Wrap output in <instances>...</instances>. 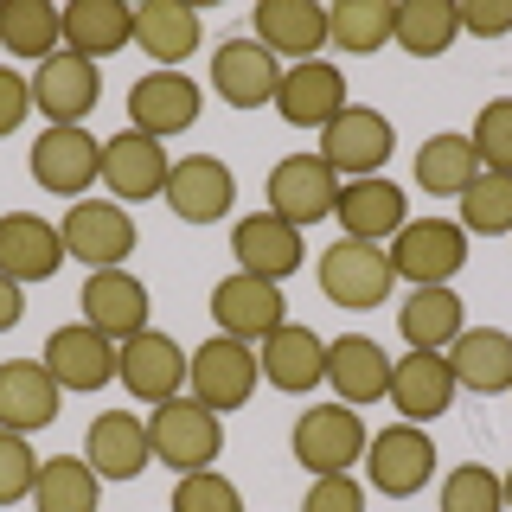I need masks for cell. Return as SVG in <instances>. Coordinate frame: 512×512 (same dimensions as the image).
<instances>
[{"label": "cell", "mask_w": 512, "mask_h": 512, "mask_svg": "<svg viewBox=\"0 0 512 512\" xmlns=\"http://www.w3.org/2000/svg\"><path fill=\"white\" fill-rule=\"evenodd\" d=\"M148 448H154L160 468L199 474V468H212V461H218L224 423H218V410L192 404V397H173V404H154V416H148Z\"/></svg>", "instance_id": "1"}, {"label": "cell", "mask_w": 512, "mask_h": 512, "mask_svg": "<svg viewBox=\"0 0 512 512\" xmlns=\"http://www.w3.org/2000/svg\"><path fill=\"white\" fill-rule=\"evenodd\" d=\"M391 154H397L391 116H378V109H365V103H346L340 116L320 128V160L340 173V186L346 180H378V167Z\"/></svg>", "instance_id": "2"}, {"label": "cell", "mask_w": 512, "mask_h": 512, "mask_svg": "<svg viewBox=\"0 0 512 512\" xmlns=\"http://www.w3.org/2000/svg\"><path fill=\"white\" fill-rule=\"evenodd\" d=\"M391 282H397L391 250H378V244L340 237V244H327V250H320V295H327L333 308L365 314V308H378V301L391 295Z\"/></svg>", "instance_id": "3"}, {"label": "cell", "mask_w": 512, "mask_h": 512, "mask_svg": "<svg viewBox=\"0 0 512 512\" xmlns=\"http://www.w3.org/2000/svg\"><path fill=\"white\" fill-rule=\"evenodd\" d=\"M461 263H468V231L455 218H410L391 237V269L410 288H448Z\"/></svg>", "instance_id": "4"}, {"label": "cell", "mask_w": 512, "mask_h": 512, "mask_svg": "<svg viewBox=\"0 0 512 512\" xmlns=\"http://www.w3.org/2000/svg\"><path fill=\"white\" fill-rule=\"evenodd\" d=\"M58 237H64V256L84 263V269H122L135 256V218H128V205L77 199L58 218Z\"/></svg>", "instance_id": "5"}, {"label": "cell", "mask_w": 512, "mask_h": 512, "mask_svg": "<svg viewBox=\"0 0 512 512\" xmlns=\"http://www.w3.org/2000/svg\"><path fill=\"white\" fill-rule=\"evenodd\" d=\"M295 461L308 474H346L352 461L365 455V423H359V410L352 404H314V410H301L295 416Z\"/></svg>", "instance_id": "6"}, {"label": "cell", "mask_w": 512, "mask_h": 512, "mask_svg": "<svg viewBox=\"0 0 512 512\" xmlns=\"http://www.w3.org/2000/svg\"><path fill=\"white\" fill-rule=\"evenodd\" d=\"M333 205H340V173L320 154H288V160L269 167V212L282 224L308 231V224L333 218Z\"/></svg>", "instance_id": "7"}, {"label": "cell", "mask_w": 512, "mask_h": 512, "mask_svg": "<svg viewBox=\"0 0 512 512\" xmlns=\"http://www.w3.org/2000/svg\"><path fill=\"white\" fill-rule=\"evenodd\" d=\"M436 474V442L423 436V423H391L365 442V480L391 500H410V493L429 487Z\"/></svg>", "instance_id": "8"}, {"label": "cell", "mask_w": 512, "mask_h": 512, "mask_svg": "<svg viewBox=\"0 0 512 512\" xmlns=\"http://www.w3.org/2000/svg\"><path fill=\"white\" fill-rule=\"evenodd\" d=\"M256 378H263V365H256V346L244 340H205L199 352H192V365H186V384H192V404H205V410H237V404H250V391H256Z\"/></svg>", "instance_id": "9"}, {"label": "cell", "mask_w": 512, "mask_h": 512, "mask_svg": "<svg viewBox=\"0 0 512 512\" xmlns=\"http://www.w3.org/2000/svg\"><path fill=\"white\" fill-rule=\"evenodd\" d=\"M186 365L192 352H180L173 333H135V340H122V359H116V378L128 384V397L135 404H173V397L186 391Z\"/></svg>", "instance_id": "10"}, {"label": "cell", "mask_w": 512, "mask_h": 512, "mask_svg": "<svg viewBox=\"0 0 512 512\" xmlns=\"http://www.w3.org/2000/svg\"><path fill=\"white\" fill-rule=\"evenodd\" d=\"M212 320L224 340H244V346H263L269 333L288 320V301H282V282H263V276H224L212 288Z\"/></svg>", "instance_id": "11"}, {"label": "cell", "mask_w": 512, "mask_h": 512, "mask_svg": "<svg viewBox=\"0 0 512 512\" xmlns=\"http://www.w3.org/2000/svg\"><path fill=\"white\" fill-rule=\"evenodd\" d=\"M32 180L52 199H84L103 180V141H90L84 128H45L32 141Z\"/></svg>", "instance_id": "12"}, {"label": "cell", "mask_w": 512, "mask_h": 512, "mask_svg": "<svg viewBox=\"0 0 512 512\" xmlns=\"http://www.w3.org/2000/svg\"><path fill=\"white\" fill-rule=\"evenodd\" d=\"M96 96H103V77H96V64L77 58V52H52L39 71H32V109H39L52 128H84Z\"/></svg>", "instance_id": "13"}, {"label": "cell", "mask_w": 512, "mask_h": 512, "mask_svg": "<svg viewBox=\"0 0 512 512\" xmlns=\"http://www.w3.org/2000/svg\"><path fill=\"white\" fill-rule=\"evenodd\" d=\"M116 359H122V346L109 340V333H96L90 320L58 327L39 352V365L58 378V391H103V384L116 378Z\"/></svg>", "instance_id": "14"}, {"label": "cell", "mask_w": 512, "mask_h": 512, "mask_svg": "<svg viewBox=\"0 0 512 512\" xmlns=\"http://www.w3.org/2000/svg\"><path fill=\"white\" fill-rule=\"evenodd\" d=\"M167 173H173L167 148H160L154 135H141V128H122V135L103 141V186H109V199H122V205L154 199V192H167Z\"/></svg>", "instance_id": "15"}, {"label": "cell", "mask_w": 512, "mask_h": 512, "mask_svg": "<svg viewBox=\"0 0 512 512\" xmlns=\"http://www.w3.org/2000/svg\"><path fill=\"white\" fill-rule=\"evenodd\" d=\"M160 199H167L186 224H218L237 205V173L224 167L218 154H186V160H173Z\"/></svg>", "instance_id": "16"}, {"label": "cell", "mask_w": 512, "mask_h": 512, "mask_svg": "<svg viewBox=\"0 0 512 512\" xmlns=\"http://www.w3.org/2000/svg\"><path fill=\"white\" fill-rule=\"evenodd\" d=\"M212 90H218L231 109L276 103V90H282V58L263 52L250 32H244V39H224L218 52H212Z\"/></svg>", "instance_id": "17"}, {"label": "cell", "mask_w": 512, "mask_h": 512, "mask_svg": "<svg viewBox=\"0 0 512 512\" xmlns=\"http://www.w3.org/2000/svg\"><path fill=\"white\" fill-rule=\"evenodd\" d=\"M77 308H84V320L96 333H109L116 346L135 340V333H148V288H141V276H128V269H90Z\"/></svg>", "instance_id": "18"}, {"label": "cell", "mask_w": 512, "mask_h": 512, "mask_svg": "<svg viewBox=\"0 0 512 512\" xmlns=\"http://www.w3.org/2000/svg\"><path fill=\"white\" fill-rule=\"evenodd\" d=\"M128 116H135V128L154 135V141L186 135V128L199 122V84H192L186 71H148V77H135V90H128Z\"/></svg>", "instance_id": "19"}, {"label": "cell", "mask_w": 512, "mask_h": 512, "mask_svg": "<svg viewBox=\"0 0 512 512\" xmlns=\"http://www.w3.org/2000/svg\"><path fill=\"white\" fill-rule=\"evenodd\" d=\"M64 263H71V256H64L58 224H45L32 212H7V218H0V276H13L26 288V282H52Z\"/></svg>", "instance_id": "20"}, {"label": "cell", "mask_w": 512, "mask_h": 512, "mask_svg": "<svg viewBox=\"0 0 512 512\" xmlns=\"http://www.w3.org/2000/svg\"><path fill=\"white\" fill-rule=\"evenodd\" d=\"M276 109H282L288 128H327V122L346 109V77H340V64H327V58L288 64V71H282V90H276Z\"/></svg>", "instance_id": "21"}, {"label": "cell", "mask_w": 512, "mask_h": 512, "mask_svg": "<svg viewBox=\"0 0 512 512\" xmlns=\"http://www.w3.org/2000/svg\"><path fill=\"white\" fill-rule=\"evenodd\" d=\"M442 359L455 372V391H474V397L512 391V333L506 327H461V340Z\"/></svg>", "instance_id": "22"}, {"label": "cell", "mask_w": 512, "mask_h": 512, "mask_svg": "<svg viewBox=\"0 0 512 512\" xmlns=\"http://www.w3.org/2000/svg\"><path fill=\"white\" fill-rule=\"evenodd\" d=\"M231 256H237L244 276L282 282V276L301 269V231L282 224L276 212H250V218H237V231H231Z\"/></svg>", "instance_id": "23"}, {"label": "cell", "mask_w": 512, "mask_h": 512, "mask_svg": "<svg viewBox=\"0 0 512 512\" xmlns=\"http://www.w3.org/2000/svg\"><path fill=\"white\" fill-rule=\"evenodd\" d=\"M58 378L45 372L39 359H13L0 365V429H20V436H32V429H52L58 423Z\"/></svg>", "instance_id": "24"}, {"label": "cell", "mask_w": 512, "mask_h": 512, "mask_svg": "<svg viewBox=\"0 0 512 512\" xmlns=\"http://www.w3.org/2000/svg\"><path fill=\"white\" fill-rule=\"evenodd\" d=\"M84 461L96 468V480H135L154 461L148 423H141L135 410H103L90 423V436H84Z\"/></svg>", "instance_id": "25"}, {"label": "cell", "mask_w": 512, "mask_h": 512, "mask_svg": "<svg viewBox=\"0 0 512 512\" xmlns=\"http://www.w3.org/2000/svg\"><path fill=\"white\" fill-rule=\"evenodd\" d=\"M58 26H64V52L90 64L135 45V7H122V0H71V7H58Z\"/></svg>", "instance_id": "26"}, {"label": "cell", "mask_w": 512, "mask_h": 512, "mask_svg": "<svg viewBox=\"0 0 512 512\" xmlns=\"http://www.w3.org/2000/svg\"><path fill=\"white\" fill-rule=\"evenodd\" d=\"M256 365H263V378L276 384V391H314V384L327 378V340H320L314 327L282 320V327L256 346Z\"/></svg>", "instance_id": "27"}, {"label": "cell", "mask_w": 512, "mask_h": 512, "mask_svg": "<svg viewBox=\"0 0 512 512\" xmlns=\"http://www.w3.org/2000/svg\"><path fill=\"white\" fill-rule=\"evenodd\" d=\"M250 39L263 45V52H276V58L308 64L320 45H327V7H314V0H263Z\"/></svg>", "instance_id": "28"}, {"label": "cell", "mask_w": 512, "mask_h": 512, "mask_svg": "<svg viewBox=\"0 0 512 512\" xmlns=\"http://www.w3.org/2000/svg\"><path fill=\"white\" fill-rule=\"evenodd\" d=\"M327 378L333 391H340V404H378V397H391V359H384L378 340H365V333H340V340H327Z\"/></svg>", "instance_id": "29"}, {"label": "cell", "mask_w": 512, "mask_h": 512, "mask_svg": "<svg viewBox=\"0 0 512 512\" xmlns=\"http://www.w3.org/2000/svg\"><path fill=\"white\" fill-rule=\"evenodd\" d=\"M333 218L346 224V237H359V244H384V237H397L410 224L404 212V186H391L378 173V180H346L340 186V205H333Z\"/></svg>", "instance_id": "30"}, {"label": "cell", "mask_w": 512, "mask_h": 512, "mask_svg": "<svg viewBox=\"0 0 512 512\" xmlns=\"http://www.w3.org/2000/svg\"><path fill=\"white\" fill-rule=\"evenodd\" d=\"M391 404L404 410V423H429L455 404V372L442 352H404L391 359Z\"/></svg>", "instance_id": "31"}, {"label": "cell", "mask_w": 512, "mask_h": 512, "mask_svg": "<svg viewBox=\"0 0 512 512\" xmlns=\"http://www.w3.org/2000/svg\"><path fill=\"white\" fill-rule=\"evenodd\" d=\"M135 45L154 58V71H180L199 52V7H186V0H148V7H135Z\"/></svg>", "instance_id": "32"}, {"label": "cell", "mask_w": 512, "mask_h": 512, "mask_svg": "<svg viewBox=\"0 0 512 512\" xmlns=\"http://www.w3.org/2000/svg\"><path fill=\"white\" fill-rule=\"evenodd\" d=\"M397 327H404L410 352H448L468 327V308L455 288H410V301L397 308Z\"/></svg>", "instance_id": "33"}, {"label": "cell", "mask_w": 512, "mask_h": 512, "mask_svg": "<svg viewBox=\"0 0 512 512\" xmlns=\"http://www.w3.org/2000/svg\"><path fill=\"white\" fill-rule=\"evenodd\" d=\"M391 32H397V0H340V7H327V45H340L352 58L384 52Z\"/></svg>", "instance_id": "34"}, {"label": "cell", "mask_w": 512, "mask_h": 512, "mask_svg": "<svg viewBox=\"0 0 512 512\" xmlns=\"http://www.w3.org/2000/svg\"><path fill=\"white\" fill-rule=\"evenodd\" d=\"M474 173H480V160H474L468 135H429L423 148H416V186H423L429 199H461V186H468Z\"/></svg>", "instance_id": "35"}, {"label": "cell", "mask_w": 512, "mask_h": 512, "mask_svg": "<svg viewBox=\"0 0 512 512\" xmlns=\"http://www.w3.org/2000/svg\"><path fill=\"white\" fill-rule=\"evenodd\" d=\"M0 45L20 58H52L64 52V26H58V7L52 0H7L0 7Z\"/></svg>", "instance_id": "36"}, {"label": "cell", "mask_w": 512, "mask_h": 512, "mask_svg": "<svg viewBox=\"0 0 512 512\" xmlns=\"http://www.w3.org/2000/svg\"><path fill=\"white\" fill-rule=\"evenodd\" d=\"M32 512H96V468L84 455H52L39 461Z\"/></svg>", "instance_id": "37"}, {"label": "cell", "mask_w": 512, "mask_h": 512, "mask_svg": "<svg viewBox=\"0 0 512 512\" xmlns=\"http://www.w3.org/2000/svg\"><path fill=\"white\" fill-rule=\"evenodd\" d=\"M455 0H404L397 7V32H391V45H404L410 58H442L448 45H455Z\"/></svg>", "instance_id": "38"}, {"label": "cell", "mask_w": 512, "mask_h": 512, "mask_svg": "<svg viewBox=\"0 0 512 512\" xmlns=\"http://www.w3.org/2000/svg\"><path fill=\"white\" fill-rule=\"evenodd\" d=\"M461 231H474V237L512 231V173H474L461 186Z\"/></svg>", "instance_id": "39"}, {"label": "cell", "mask_w": 512, "mask_h": 512, "mask_svg": "<svg viewBox=\"0 0 512 512\" xmlns=\"http://www.w3.org/2000/svg\"><path fill=\"white\" fill-rule=\"evenodd\" d=\"M468 141H474L480 173H512V96H493V103L480 109Z\"/></svg>", "instance_id": "40"}, {"label": "cell", "mask_w": 512, "mask_h": 512, "mask_svg": "<svg viewBox=\"0 0 512 512\" xmlns=\"http://www.w3.org/2000/svg\"><path fill=\"white\" fill-rule=\"evenodd\" d=\"M442 512H506V487H500V474L493 468H455L448 474V487H442Z\"/></svg>", "instance_id": "41"}, {"label": "cell", "mask_w": 512, "mask_h": 512, "mask_svg": "<svg viewBox=\"0 0 512 512\" xmlns=\"http://www.w3.org/2000/svg\"><path fill=\"white\" fill-rule=\"evenodd\" d=\"M173 512H244V493H237L218 468H199V474H180Z\"/></svg>", "instance_id": "42"}, {"label": "cell", "mask_w": 512, "mask_h": 512, "mask_svg": "<svg viewBox=\"0 0 512 512\" xmlns=\"http://www.w3.org/2000/svg\"><path fill=\"white\" fill-rule=\"evenodd\" d=\"M32 487H39V455L26 448L20 429H0V506L32 500Z\"/></svg>", "instance_id": "43"}, {"label": "cell", "mask_w": 512, "mask_h": 512, "mask_svg": "<svg viewBox=\"0 0 512 512\" xmlns=\"http://www.w3.org/2000/svg\"><path fill=\"white\" fill-rule=\"evenodd\" d=\"M301 512H365V493H359L352 474H314L308 506H301Z\"/></svg>", "instance_id": "44"}, {"label": "cell", "mask_w": 512, "mask_h": 512, "mask_svg": "<svg viewBox=\"0 0 512 512\" xmlns=\"http://www.w3.org/2000/svg\"><path fill=\"white\" fill-rule=\"evenodd\" d=\"M455 20L474 39H500V32H512V0H461Z\"/></svg>", "instance_id": "45"}, {"label": "cell", "mask_w": 512, "mask_h": 512, "mask_svg": "<svg viewBox=\"0 0 512 512\" xmlns=\"http://www.w3.org/2000/svg\"><path fill=\"white\" fill-rule=\"evenodd\" d=\"M26 116H32V77H20V71L0 64V141H7Z\"/></svg>", "instance_id": "46"}, {"label": "cell", "mask_w": 512, "mask_h": 512, "mask_svg": "<svg viewBox=\"0 0 512 512\" xmlns=\"http://www.w3.org/2000/svg\"><path fill=\"white\" fill-rule=\"evenodd\" d=\"M20 314H26L20 282H13V276H0V333H7V327H20Z\"/></svg>", "instance_id": "47"}, {"label": "cell", "mask_w": 512, "mask_h": 512, "mask_svg": "<svg viewBox=\"0 0 512 512\" xmlns=\"http://www.w3.org/2000/svg\"><path fill=\"white\" fill-rule=\"evenodd\" d=\"M500 487H506V512H512V474H500Z\"/></svg>", "instance_id": "48"}]
</instances>
